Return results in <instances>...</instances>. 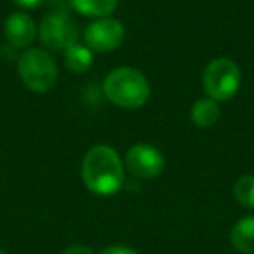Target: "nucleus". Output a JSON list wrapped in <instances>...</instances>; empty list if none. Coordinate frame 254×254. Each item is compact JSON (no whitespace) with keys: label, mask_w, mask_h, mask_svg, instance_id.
I'll list each match as a JSON object with an SVG mask.
<instances>
[{"label":"nucleus","mask_w":254,"mask_h":254,"mask_svg":"<svg viewBox=\"0 0 254 254\" xmlns=\"http://www.w3.org/2000/svg\"><path fill=\"white\" fill-rule=\"evenodd\" d=\"M63 254H94V251L85 244H73V246L66 247Z\"/></svg>","instance_id":"obj_15"},{"label":"nucleus","mask_w":254,"mask_h":254,"mask_svg":"<svg viewBox=\"0 0 254 254\" xmlns=\"http://www.w3.org/2000/svg\"><path fill=\"white\" fill-rule=\"evenodd\" d=\"M80 176L87 190L101 197H110L119 193L126 185V167L115 148L96 145L84 155Z\"/></svg>","instance_id":"obj_1"},{"label":"nucleus","mask_w":254,"mask_h":254,"mask_svg":"<svg viewBox=\"0 0 254 254\" xmlns=\"http://www.w3.org/2000/svg\"><path fill=\"white\" fill-rule=\"evenodd\" d=\"M166 159L162 152L148 143H138L129 148L124 159V167L138 180H153L162 173Z\"/></svg>","instance_id":"obj_6"},{"label":"nucleus","mask_w":254,"mask_h":254,"mask_svg":"<svg viewBox=\"0 0 254 254\" xmlns=\"http://www.w3.org/2000/svg\"><path fill=\"white\" fill-rule=\"evenodd\" d=\"M233 197L242 207L254 209V176L246 174L233 185Z\"/></svg>","instance_id":"obj_13"},{"label":"nucleus","mask_w":254,"mask_h":254,"mask_svg":"<svg viewBox=\"0 0 254 254\" xmlns=\"http://www.w3.org/2000/svg\"><path fill=\"white\" fill-rule=\"evenodd\" d=\"M18 73L32 92H47L58 82V64L44 49H28L18 60Z\"/></svg>","instance_id":"obj_3"},{"label":"nucleus","mask_w":254,"mask_h":254,"mask_svg":"<svg viewBox=\"0 0 254 254\" xmlns=\"http://www.w3.org/2000/svg\"><path fill=\"white\" fill-rule=\"evenodd\" d=\"M12 2L21 9H37L44 0H12Z\"/></svg>","instance_id":"obj_16"},{"label":"nucleus","mask_w":254,"mask_h":254,"mask_svg":"<svg viewBox=\"0 0 254 254\" xmlns=\"http://www.w3.org/2000/svg\"><path fill=\"white\" fill-rule=\"evenodd\" d=\"M4 33L11 46L18 47V49H26L35 40L37 25L28 12L18 11L7 16L4 25Z\"/></svg>","instance_id":"obj_8"},{"label":"nucleus","mask_w":254,"mask_h":254,"mask_svg":"<svg viewBox=\"0 0 254 254\" xmlns=\"http://www.w3.org/2000/svg\"><path fill=\"white\" fill-rule=\"evenodd\" d=\"M99 254H138L132 247L127 246H108L103 251H99Z\"/></svg>","instance_id":"obj_14"},{"label":"nucleus","mask_w":254,"mask_h":254,"mask_svg":"<svg viewBox=\"0 0 254 254\" xmlns=\"http://www.w3.org/2000/svg\"><path fill=\"white\" fill-rule=\"evenodd\" d=\"M0 254H5V251H4V249H2V247H0Z\"/></svg>","instance_id":"obj_17"},{"label":"nucleus","mask_w":254,"mask_h":254,"mask_svg":"<svg viewBox=\"0 0 254 254\" xmlns=\"http://www.w3.org/2000/svg\"><path fill=\"white\" fill-rule=\"evenodd\" d=\"M230 240L237 253L254 254V216L242 218L233 225Z\"/></svg>","instance_id":"obj_9"},{"label":"nucleus","mask_w":254,"mask_h":254,"mask_svg":"<svg viewBox=\"0 0 254 254\" xmlns=\"http://www.w3.org/2000/svg\"><path fill=\"white\" fill-rule=\"evenodd\" d=\"M119 0H70L71 7L87 18H108L117 9Z\"/></svg>","instance_id":"obj_12"},{"label":"nucleus","mask_w":254,"mask_h":254,"mask_svg":"<svg viewBox=\"0 0 254 254\" xmlns=\"http://www.w3.org/2000/svg\"><path fill=\"white\" fill-rule=\"evenodd\" d=\"M240 68L237 66L235 61L228 58H218L212 60L205 66L202 84L207 98L214 101H228L239 92L240 89Z\"/></svg>","instance_id":"obj_4"},{"label":"nucleus","mask_w":254,"mask_h":254,"mask_svg":"<svg viewBox=\"0 0 254 254\" xmlns=\"http://www.w3.org/2000/svg\"><path fill=\"white\" fill-rule=\"evenodd\" d=\"M221 110H219L218 101L211 98L197 99L191 106V122L197 127H212L218 122Z\"/></svg>","instance_id":"obj_10"},{"label":"nucleus","mask_w":254,"mask_h":254,"mask_svg":"<svg viewBox=\"0 0 254 254\" xmlns=\"http://www.w3.org/2000/svg\"><path fill=\"white\" fill-rule=\"evenodd\" d=\"M40 42L51 51H66L78 39V25L75 18L66 11H51L40 19L37 26Z\"/></svg>","instance_id":"obj_5"},{"label":"nucleus","mask_w":254,"mask_h":254,"mask_svg":"<svg viewBox=\"0 0 254 254\" xmlns=\"http://www.w3.org/2000/svg\"><path fill=\"white\" fill-rule=\"evenodd\" d=\"M103 92L113 105L126 110H138L150 98V84L139 70L132 66H119L103 80Z\"/></svg>","instance_id":"obj_2"},{"label":"nucleus","mask_w":254,"mask_h":254,"mask_svg":"<svg viewBox=\"0 0 254 254\" xmlns=\"http://www.w3.org/2000/svg\"><path fill=\"white\" fill-rule=\"evenodd\" d=\"M94 63V54L87 46L73 44L64 51V64L73 73H85Z\"/></svg>","instance_id":"obj_11"},{"label":"nucleus","mask_w":254,"mask_h":254,"mask_svg":"<svg viewBox=\"0 0 254 254\" xmlns=\"http://www.w3.org/2000/svg\"><path fill=\"white\" fill-rule=\"evenodd\" d=\"M85 46L92 53H110L122 46L126 39V28L119 19L112 18H99L92 21L84 32Z\"/></svg>","instance_id":"obj_7"}]
</instances>
